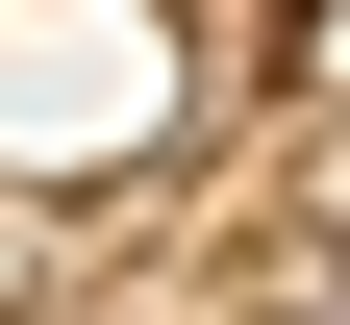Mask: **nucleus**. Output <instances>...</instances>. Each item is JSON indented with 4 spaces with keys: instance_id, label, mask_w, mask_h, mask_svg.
I'll list each match as a JSON object with an SVG mask.
<instances>
[{
    "instance_id": "1",
    "label": "nucleus",
    "mask_w": 350,
    "mask_h": 325,
    "mask_svg": "<svg viewBox=\"0 0 350 325\" xmlns=\"http://www.w3.org/2000/svg\"><path fill=\"white\" fill-rule=\"evenodd\" d=\"M175 125V25L150 0H0V175H100Z\"/></svg>"
},
{
    "instance_id": "2",
    "label": "nucleus",
    "mask_w": 350,
    "mask_h": 325,
    "mask_svg": "<svg viewBox=\"0 0 350 325\" xmlns=\"http://www.w3.org/2000/svg\"><path fill=\"white\" fill-rule=\"evenodd\" d=\"M275 325H350V275H300V300H275Z\"/></svg>"
}]
</instances>
